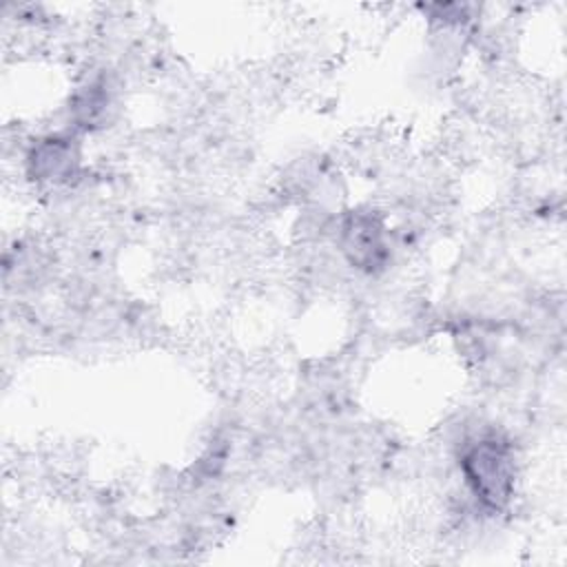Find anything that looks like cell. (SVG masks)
<instances>
[{"label":"cell","mask_w":567,"mask_h":567,"mask_svg":"<svg viewBox=\"0 0 567 567\" xmlns=\"http://www.w3.org/2000/svg\"><path fill=\"white\" fill-rule=\"evenodd\" d=\"M465 476L474 494L489 507L498 509L512 492V456L498 439L478 441L463 458Z\"/></svg>","instance_id":"obj_1"},{"label":"cell","mask_w":567,"mask_h":567,"mask_svg":"<svg viewBox=\"0 0 567 567\" xmlns=\"http://www.w3.org/2000/svg\"><path fill=\"white\" fill-rule=\"evenodd\" d=\"M381 230L368 217H354L346 226V250L357 264H374L377 252H381Z\"/></svg>","instance_id":"obj_2"}]
</instances>
